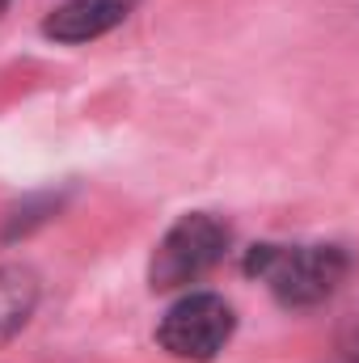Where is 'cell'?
Listing matches in <instances>:
<instances>
[{
  "instance_id": "obj_1",
  "label": "cell",
  "mask_w": 359,
  "mask_h": 363,
  "mask_svg": "<svg viewBox=\"0 0 359 363\" xmlns=\"http://www.w3.org/2000/svg\"><path fill=\"white\" fill-rule=\"evenodd\" d=\"M241 267L250 279L267 283L279 304L317 308L351 274V254L343 245H275V241H263V245L245 250Z\"/></svg>"
},
{
  "instance_id": "obj_2",
  "label": "cell",
  "mask_w": 359,
  "mask_h": 363,
  "mask_svg": "<svg viewBox=\"0 0 359 363\" xmlns=\"http://www.w3.org/2000/svg\"><path fill=\"white\" fill-rule=\"evenodd\" d=\"M228 241H233V233H228V224L216 211H186V216H178L165 228V237L157 241V250H153V262H148L153 291L190 287L194 279H203L228 254Z\"/></svg>"
},
{
  "instance_id": "obj_3",
  "label": "cell",
  "mask_w": 359,
  "mask_h": 363,
  "mask_svg": "<svg viewBox=\"0 0 359 363\" xmlns=\"http://www.w3.org/2000/svg\"><path fill=\"white\" fill-rule=\"evenodd\" d=\"M237 330V313L224 296L216 291H190L182 296L178 304L161 317V330H157V342L186 363H207L216 359L228 338Z\"/></svg>"
},
{
  "instance_id": "obj_4",
  "label": "cell",
  "mask_w": 359,
  "mask_h": 363,
  "mask_svg": "<svg viewBox=\"0 0 359 363\" xmlns=\"http://www.w3.org/2000/svg\"><path fill=\"white\" fill-rule=\"evenodd\" d=\"M136 4L140 0H64L47 13L43 34L55 38V43H68V47L93 43V38L110 34L114 26H123Z\"/></svg>"
},
{
  "instance_id": "obj_5",
  "label": "cell",
  "mask_w": 359,
  "mask_h": 363,
  "mask_svg": "<svg viewBox=\"0 0 359 363\" xmlns=\"http://www.w3.org/2000/svg\"><path fill=\"white\" fill-rule=\"evenodd\" d=\"M38 308V274L21 262L0 267V347L13 342Z\"/></svg>"
},
{
  "instance_id": "obj_6",
  "label": "cell",
  "mask_w": 359,
  "mask_h": 363,
  "mask_svg": "<svg viewBox=\"0 0 359 363\" xmlns=\"http://www.w3.org/2000/svg\"><path fill=\"white\" fill-rule=\"evenodd\" d=\"M64 199H68V190H34V194H26L21 203H13V207L4 211L0 241H21V237H30V233L43 228L51 216H60Z\"/></svg>"
},
{
  "instance_id": "obj_7",
  "label": "cell",
  "mask_w": 359,
  "mask_h": 363,
  "mask_svg": "<svg viewBox=\"0 0 359 363\" xmlns=\"http://www.w3.org/2000/svg\"><path fill=\"white\" fill-rule=\"evenodd\" d=\"M338 351L347 355V363H359V304L338 321Z\"/></svg>"
},
{
  "instance_id": "obj_8",
  "label": "cell",
  "mask_w": 359,
  "mask_h": 363,
  "mask_svg": "<svg viewBox=\"0 0 359 363\" xmlns=\"http://www.w3.org/2000/svg\"><path fill=\"white\" fill-rule=\"evenodd\" d=\"M9 4H13V0H0V13H4V9H9Z\"/></svg>"
}]
</instances>
